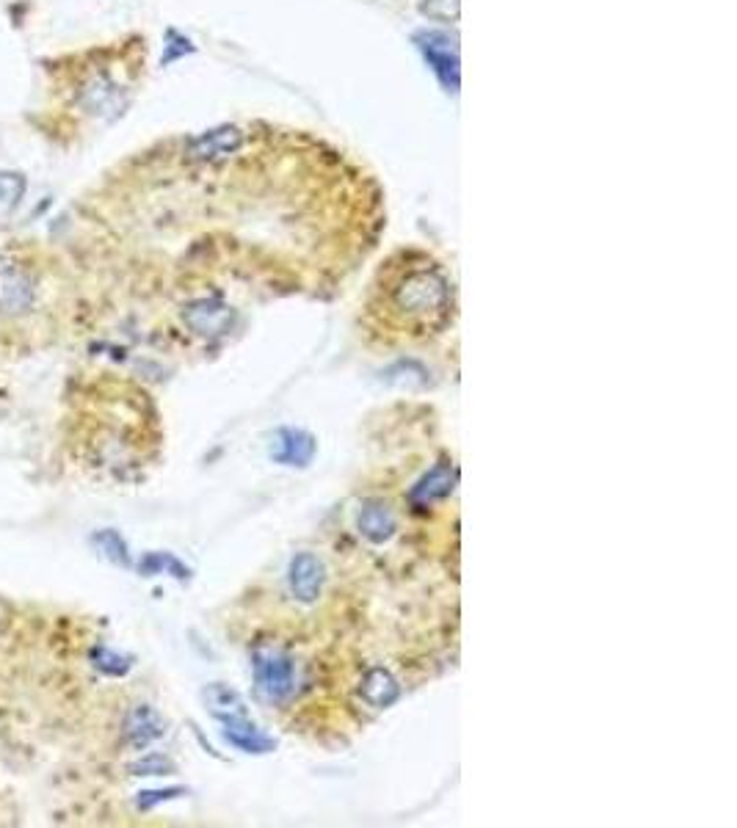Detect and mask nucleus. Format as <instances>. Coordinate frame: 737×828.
<instances>
[{
    "label": "nucleus",
    "instance_id": "nucleus-4",
    "mask_svg": "<svg viewBox=\"0 0 737 828\" xmlns=\"http://www.w3.org/2000/svg\"><path fill=\"white\" fill-rule=\"evenodd\" d=\"M417 45L423 50L428 67L434 69L439 81L448 86V92H456L459 89V53H456L453 42L445 34L431 31V34L417 36Z\"/></svg>",
    "mask_w": 737,
    "mask_h": 828
},
{
    "label": "nucleus",
    "instance_id": "nucleus-19",
    "mask_svg": "<svg viewBox=\"0 0 737 828\" xmlns=\"http://www.w3.org/2000/svg\"><path fill=\"white\" fill-rule=\"evenodd\" d=\"M172 771L174 765L166 757H161V754H150V757H144L130 765V773H136V776H166V773Z\"/></svg>",
    "mask_w": 737,
    "mask_h": 828
},
{
    "label": "nucleus",
    "instance_id": "nucleus-18",
    "mask_svg": "<svg viewBox=\"0 0 737 828\" xmlns=\"http://www.w3.org/2000/svg\"><path fill=\"white\" fill-rule=\"evenodd\" d=\"M94 666L100 668L103 674L122 677L130 671V660L119 655V652H111V649H94Z\"/></svg>",
    "mask_w": 737,
    "mask_h": 828
},
{
    "label": "nucleus",
    "instance_id": "nucleus-9",
    "mask_svg": "<svg viewBox=\"0 0 737 828\" xmlns=\"http://www.w3.org/2000/svg\"><path fill=\"white\" fill-rule=\"evenodd\" d=\"M453 486H456V467L450 461H442V464H437L434 470L428 472L423 481L417 483L409 500L417 508H428L431 503H437V500H445L453 492Z\"/></svg>",
    "mask_w": 737,
    "mask_h": 828
},
{
    "label": "nucleus",
    "instance_id": "nucleus-3",
    "mask_svg": "<svg viewBox=\"0 0 737 828\" xmlns=\"http://www.w3.org/2000/svg\"><path fill=\"white\" fill-rule=\"evenodd\" d=\"M78 103L86 114L100 116V119H114L125 111L127 94L122 86H116L108 75H94L83 83Z\"/></svg>",
    "mask_w": 737,
    "mask_h": 828
},
{
    "label": "nucleus",
    "instance_id": "nucleus-15",
    "mask_svg": "<svg viewBox=\"0 0 737 828\" xmlns=\"http://www.w3.org/2000/svg\"><path fill=\"white\" fill-rule=\"evenodd\" d=\"M28 191V183L20 172H0V224L12 219L17 207L23 205V196Z\"/></svg>",
    "mask_w": 737,
    "mask_h": 828
},
{
    "label": "nucleus",
    "instance_id": "nucleus-5",
    "mask_svg": "<svg viewBox=\"0 0 737 828\" xmlns=\"http://www.w3.org/2000/svg\"><path fill=\"white\" fill-rule=\"evenodd\" d=\"M36 282L34 276L20 268L0 271V312L3 315H23L34 307Z\"/></svg>",
    "mask_w": 737,
    "mask_h": 828
},
{
    "label": "nucleus",
    "instance_id": "nucleus-10",
    "mask_svg": "<svg viewBox=\"0 0 737 828\" xmlns=\"http://www.w3.org/2000/svg\"><path fill=\"white\" fill-rule=\"evenodd\" d=\"M315 456V439L301 428H282L277 434V450L274 461L288 467H307Z\"/></svg>",
    "mask_w": 737,
    "mask_h": 828
},
{
    "label": "nucleus",
    "instance_id": "nucleus-13",
    "mask_svg": "<svg viewBox=\"0 0 737 828\" xmlns=\"http://www.w3.org/2000/svg\"><path fill=\"white\" fill-rule=\"evenodd\" d=\"M359 693H362V699H365L373 710H384V707H390V704L398 699L401 688H398V682H395V677H392L387 668L376 666L365 674Z\"/></svg>",
    "mask_w": 737,
    "mask_h": 828
},
{
    "label": "nucleus",
    "instance_id": "nucleus-2",
    "mask_svg": "<svg viewBox=\"0 0 737 828\" xmlns=\"http://www.w3.org/2000/svg\"><path fill=\"white\" fill-rule=\"evenodd\" d=\"M254 679L265 699L279 702L293 693V663L288 655L277 649H257L254 652Z\"/></svg>",
    "mask_w": 737,
    "mask_h": 828
},
{
    "label": "nucleus",
    "instance_id": "nucleus-8",
    "mask_svg": "<svg viewBox=\"0 0 737 828\" xmlns=\"http://www.w3.org/2000/svg\"><path fill=\"white\" fill-rule=\"evenodd\" d=\"M241 144L243 133L238 127H221V130H210V133H202L199 138H194V141L188 144L185 155H188V161L213 163L241 150Z\"/></svg>",
    "mask_w": 737,
    "mask_h": 828
},
{
    "label": "nucleus",
    "instance_id": "nucleus-17",
    "mask_svg": "<svg viewBox=\"0 0 737 828\" xmlns=\"http://www.w3.org/2000/svg\"><path fill=\"white\" fill-rule=\"evenodd\" d=\"M141 575H161V572H172V577H180V580H185V577L191 575L188 572V566H183L174 555H169V552H150V555H144L141 558Z\"/></svg>",
    "mask_w": 737,
    "mask_h": 828
},
{
    "label": "nucleus",
    "instance_id": "nucleus-20",
    "mask_svg": "<svg viewBox=\"0 0 737 828\" xmlns=\"http://www.w3.org/2000/svg\"><path fill=\"white\" fill-rule=\"evenodd\" d=\"M174 795H180V790H150V793H141L139 795V806L141 809H150V806L161 804V801H169V798H174Z\"/></svg>",
    "mask_w": 737,
    "mask_h": 828
},
{
    "label": "nucleus",
    "instance_id": "nucleus-14",
    "mask_svg": "<svg viewBox=\"0 0 737 828\" xmlns=\"http://www.w3.org/2000/svg\"><path fill=\"white\" fill-rule=\"evenodd\" d=\"M359 530L362 536L370 541H387L395 533V514L390 506L384 503H368V506L359 511Z\"/></svg>",
    "mask_w": 737,
    "mask_h": 828
},
{
    "label": "nucleus",
    "instance_id": "nucleus-12",
    "mask_svg": "<svg viewBox=\"0 0 737 828\" xmlns=\"http://www.w3.org/2000/svg\"><path fill=\"white\" fill-rule=\"evenodd\" d=\"M243 715L221 718V721H224V737L230 740L232 746L241 748V751H249V754H265V751H271L274 743H271V740H268V737H265L257 726L249 724Z\"/></svg>",
    "mask_w": 737,
    "mask_h": 828
},
{
    "label": "nucleus",
    "instance_id": "nucleus-6",
    "mask_svg": "<svg viewBox=\"0 0 737 828\" xmlns=\"http://www.w3.org/2000/svg\"><path fill=\"white\" fill-rule=\"evenodd\" d=\"M323 580H326V572H323V564L318 555H312V552H299V555L290 561L288 583L293 597L299 599V602H307V605H310V602H315V599L321 597Z\"/></svg>",
    "mask_w": 737,
    "mask_h": 828
},
{
    "label": "nucleus",
    "instance_id": "nucleus-11",
    "mask_svg": "<svg viewBox=\"0 0 737 828\" xmlns=\"http://www.w3.org/2000/svg\"><path fill=\"white\" fill-rule=\"evenodd\" d=\"M163 735L161 715L155 713L147 704H139L136 710H130L125 718V740L133 748H147Z\"/></svg>",
    "mask_w": 737,
    "mask_h": 828
},
{
    "label": "nucleus",
    "instance_id": "nucleus-1",
    "mask_svg": "<svg viewBox=\"0 0 737 828\" xmlns=\"http://www.w3.org/2000/svg\"><path fill=\"white\" fill-rule=\"evenodd\" d=\"M450 282L437 265H412L392 279L390 307L409 321H431L448 312Z\"/></svg>",
    "mask_w": 737,
    "mask_h": 828
},
{
    "label": "nucleus",
    "instance_id": "nucleus-7",
    "mask_svg": "<svg viewBox=\"0 0 737 828\" xmlns=\"http://www.w3.org/2000/svg\"><path fill=\"white\" fill-rule=\"evenodd\" d=\"M183 321L188 323V329L194 334H202V337H219V334L230 332L232 310L227 304H221V301L216 299H199L185 307Z\"/></svg>",
    "mask_w": 737,
    "mask_h": 828
},
{
    "label": "nucleus",
    "instance_id": "nucleus-16",
    "mask_svg": "<svg viewBox=\"0 0 737 828\" xmlns=\"http://www.w3.org/2000/svg\"><path fill=\"white\" fill-rule=\"evenodd\" d=\"M92 547L103 555L105 561L122 566V569L130 566V550H127L125 539H122L116 530H108V528L97 530V533L92 536Z\"/></svg>",
    "mask_w": 737,
    "mask_h": 828
}]
</instances>
